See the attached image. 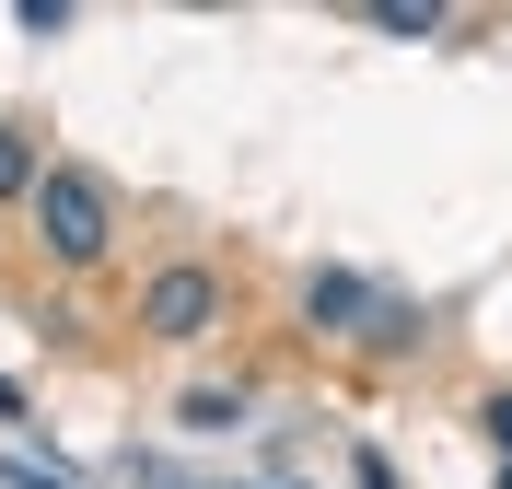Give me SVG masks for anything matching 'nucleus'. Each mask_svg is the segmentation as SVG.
<instances>
[{
	"mask_svg": "<svg viewBox=\"0 0 512 489\" xmlns=\"http://www.w3.org/2000/svg\"><path fill=\"white\" fill-rule=\"evenodd\" d=\"M303 315H315V338H361V326H373V280L315 268V280H303Z\"/></svg>",
	"mask_w": 512,
	"mask_h": 489,
	"instance_id": "obj_3",
	"label": "nucleus"
},
{
	"mask_svg": "<svg viewBox=\"0 0 512 489\" xmlns=\"http://www.w3.org/2000/svg\"><path fill=\"white\" fill-rule=\"evenodd\" d=\"M140 326H152V338H175V350H187V338H210V326H222V280H210V268H152Z\"/></svg>",
	"mask_w": 512,
	"mask_h": 489,
	"instance_id": "obj_2",
	"label": "nucleus"
},
{
	"mask_svg": "<svg viewBox=\"0 0 512 489\" xmlns=\"http://www.w3.org/2000/svg\"><path fill=\"white\" fill-rule=\"evenodd\" d=\"M478 431H489V443H501V466H512V385H501V396H489V408H478Z\"/></svg>",
	"mask_w": 512,
	"mask_h": 489,
	"instance_id": "obj_7",
	"label": "nucleus"
},
{
	"mask_svg": "<svg viewBox=\"0 0 512 489\" xmlns=\"http://www.w3.org/2000/svg\"><path fill=\"white\" fill-rule=\"evenodd\" d=\"M24 210H35V245L59 268H94L105 245H117V198H105V175H82V163H47Z\"/></svg>",
	"mask_w": 512,
	"mask_h": 489,
	"instance_id": "obj_1",
	"label": "nucleus"
},
{
	"mask_svg": "<svg viewBox=\"0 0 512 489\" xmlns=\"http://www.w3.org/2000/svg\"><path fill=\"white\" fill-rule=\"evenodd\" d=\"M175 420H187V431H233V420H245V396H233V385H187Z\"/></svg>",
	"mask_w": 512,
	"mask_h": 489,
	"instance_id": "obj_4",
	"label": "nucleus"
},
{
	"mask_svg": "<svg viewBox=\"0 0 512 489\" xmlns=\"http://www.w3.org/2000/svg\"><path fill=\"white\" fill-rule=\"evenodd\" d=\"M384 35H443V0H373Z\"/></svg>",
	"mask_w": 512,
	"mask_h": 489,
	"instance_id": "obj_6",
	"label": "nucleus"
},
{
	"mask_svg": "<svg viewBox=\"0 0 512 489\" xmlns=\"http://www.w3.org/2000/svg\"><path fill=\"white\" fill-rule=\"evenodd\" d=\"M35 175H47V163H35V140L0 129V198H35Z\"/></svg>",
	"mask_w": 512,
	"mask_h": 489,
	"instance_id": "obj_5",
	"label": "nucleus"
},
{
	"mask_svg": "<svg viewBox=\"0 0 512 489\" xmlns=\"http://www.w3.org/2000/svg\"><path fill=\"white\" fill-rule=\"evenodd\" d=\"M12 489H59V478H12Z\"/></svg>",
	"mask_w": 512,
	"mask_h": 489,
	"instance_id": "obj_8",
	"label": "nucleus"
}]
</instances>
